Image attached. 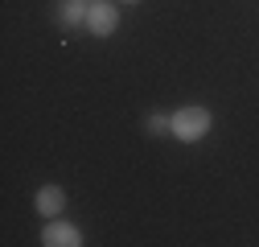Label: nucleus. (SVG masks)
I'll use <instances>...</instances> for the list:
<instances>
[{
    "mask_svg": "<svg viewBox=\"0 0 259 247\" xmlns=\"http://www.w3.org/2000/svg\"><path fill=\"white\" fill-rule=\"evenodd\" d=\"M62 206H66V194H62L58 185H46V190H37V210L46 214V219H58Z\"/></svg>",
    "mask_w": 259,
    "mask_h": 247,
    "instance_id": "20e7f679",
    "label": "nucleus"
},
{
    "mask_svg": "<svg viewBox=\"0 0 259 247\" xmlns=\"http://www.w3.org/2000/svg\"><path fill=\"white\" fill-rule=\"evenodd\" d=\"M41 243H46V247H78V243H82V231H78L74 223H50V227L41 231Z\"/></svg>",
    "mask_w": 259,
    "mask_h": 247,
    "instance_id": "7ed1b4c3",
    "label": "nucleus"
},
{
    "mask_svg": "<svg viewBox=\"0 0 259 247\" xmlns=\"http://www.w3.org/2000/svg\"><path fill=\"white\" fill-rule=\"evenodd\" d=\"M58 21H62V25H87V5H82V0H70V5H62Z\"/></svg>",
    "mask_w": 259,
    "mask_h": 247,
    "instance_id": "39448f33",
    "label": "nucleus"
},
{
    "mask_svg": "<svg viewBox=\"0 0 259 247\" xmlns=\"http://www.w3.org/2000/svg\"><path fill=\"white\" fill-rule=\"evenodd\" d=\"M115 25H119V9L107 5V0H95V5L87 9V29H91L95 37H111Z\"/></svg>",
    "mask_w": 259,
    "mask_h": 247,
    "instance_id": "f03ea898",
    "label": "nucleus"
},
{
    "mask_svg": "<svg viewBox=\"0 0 259 247\" xmlns=\"http://www.w3.org/2000/svg\"><path fill=\"white\" fill-rule=\"evenodd\" d=\"M177 140H185V144H193V140H202L206 132H210V111L206 107H198V103H189V107H181V111H173V128H169Z\"/></svg>",
    "mask_w": 259,
    "mask_h": 247,
    "instance_id": "f257e3e1",
    "label": "nucleus"
},
{
    "mask_svg": "<svg viewBox=\"0 0 259 247\" xmlns=\"http://www.w3.org/2000/svg\"><path fill=\"white\" fill-rule=\"evenodd\" d=\"M127 5H132V0H127Z\"/></svg>",
    "mask_w": 259,
    "mask_h": 247,
    "instance_id": "0eeeda50",
    "label": "nucleus"
},
{
    "mask_svg": "<svg viewBox=\"0 0 259 247\" xmlns=\"http://www.w3.org/2000/svg\"><path fill=\"white\" fill-rule=\"evenodd\" d=\"M165 128H173V119H165V115H152V119H148V132H156V136H160Z\"/></svg>",
    "mask_w": 259,
    "mask_h": 247,
    "instance_id": "423d86ee",
    "label": "nucleus"
}]
</instances>
